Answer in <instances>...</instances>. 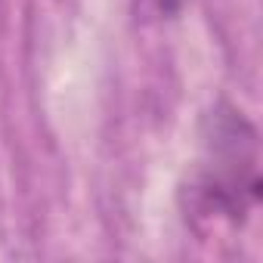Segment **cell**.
Segmentation results:
<instances>
[{
  "instance_id": "obj_1",
  "label": "cell",
  "mask_w": 263,
  "mask_h": 263,
  "mask_svg": "<svg viewBox=\"0 0 263 263\" xmlns=\"http://www.w3.org/2000/svg\"><path fill=\"white\" fill-rule=\"evenodd\" d=\"M257 130L229 102H217L201 124V149L183 189L195 226H241L260 201Z\"/></svg>"
}]
</instances>
